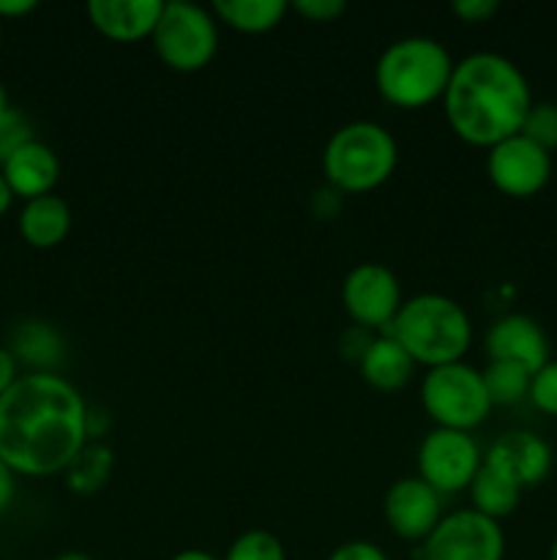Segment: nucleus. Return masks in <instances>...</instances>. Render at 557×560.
<instances>
[{"label": "nucleus", "mask_w": 557, "mask_h": 560, "mask_svg": "<svg viewBox=\"0 0 557 560\" xmlns=\"http://www.w3.org/2000/svg\"><path fill=\"white\" fill-rule=\"evenodd\" d=\"M91 410L74 383L55 372H25L0 397V459L14 474L52 476L91 441Z\"/></svg>", "instance_id": "1"}, {"label": "nucleus", "mask_w": 557, "mask_h": 560, "mask_svg": "<svg viewBox=\"0 0 557 560\" xmlns=\"http://www.w3.org/2000/svg\"><path fill=\"white\" fill-rule=\"evenodd\" d=\"M530 107L533 93L528 77L506 55L475 52L453 63L442 113L453 135L467 145L489 151L519 135Z\"/></svg>", "instance_id": "2"}, {"label": "nucleus", "mask_w": 557, "mask_h": 560, "mask_svg": "<svg viewBox=\"0 0 557 560\" xmlns=\"http://www.w3.org/2000/svg\"><path fill=\"white\" fill-rule=\"evenodd\" d=\"M382 334H391L415 364L429 370L459 364L473 342V326L464 306L440 293H420L404 301L399 315Z\"/></svg>", "instance_id": "3"}, {"label": "nucleus", "mask_w": 557, "mask_h": 560, "mask_svg": "<svg viewBox=\"0 0 557 560\" xmlns=\"http://www.w3.org/2000/svg\"><path fill=\"white\" fill-rule=\"evenodd\" d=\"M453 74V60L440 42L407 36L393 42L375 66L377 93L399 109H420L442 102Z\"/></svg>", "instance_id": "4"}, {"label": "nucleus", "mask_w": 557, "mask_h": 560, "mask_svg": "<svg viewBox=\"0 0 557 560\" xmlns=\"http://www.w3.org/2000/svg\"><path fill=\"white\" fill-rule=\"evenodd\" d=\"M399 148L391 131L371 120H353L331 135L322 151V173L342 195L375 191L393 175Z\"/></svg>", "instance_id": "5"}, {"label": "nucleus", "mask_w": 557, "mask_h": 560, "mask_svg": "<svg viewBox=\"0 0 557 560\" xmlns=\"http://www.w3.org/2000/svg\"><path fill=\"white\" fill-rule=\"evenodd\" d=\"M420 405L440 430L459 432L481 427L495 408L486 394L484 375L464 361L426 372L420 383Z\"/></svg>", "instance_id": "6"}, {"label": "nucleus", "mask_w": 557, "mask_h": 560, "mask_svg": "<svg viewBox=\"0 0 557 560\" xmlns=\"http://www.w3.org/2000/svg\"><path fill=\"white\" fill-rule=\"evenodd\" d=\"M158 60L180 74H194L211 66L218 49V27L213 11L189 0L164 3L151 36Z\"/></svg>", "instance_id": "7"}, {"label": "nucleus", "mask_w": 557, "mask_h": 560, "mask_svg": "<svg viewBox=\"0 0 557 560\" xmlns=\"http://www.w3.org/2000/svg\"><path fill=\"white\" fill-rule=\"evenodd\" d=\"M502 558H506V534H502L500 523L473 512V509L446 514L420 547V560Z\"/></svg>", "instance_id": "8"}, {"label": "nucleus", "mask_w": 557, "mask_h": 560, "mask_svg": "<svg viewBox=\"0 0 557 560\" xmlns=\"http://www.w3.org/2000/svg\"><path fill=\"white\" fill-rule=\"evenodd\" d=\"M481 465L484 454L470 432L435 427L418 446V479L440 495L470 490Z\"/></svg>", "instance_id": "9"}, {"label": "nucleus", "mask_w": 557, "mask_h": 560, "mask_svg": "<svg viewBox=\"0 0 557 560\" xmlns=\"http://www.w3.org/2000/svg\"><path fill=\"white\" fill-rule=\"evenodd\" d=\"M342 304L360 328L388 331L404 304L396 273L380 262H360L344 277Z\"/></svg>", "instance_id": "10"}, {"label": "nucleus", "mask_w": 557, "mask_h": 560, "mask_svg": "<svg viewBox=\"0 0 557 560\" xmlns=\"http://www.w3.org/2000/svg\"><path fill=\"white\" fill-rule=\"evenodd\" d=\"M486 175L497 191L524 200V197L538 195L549 184L552 153H546L524 135H513L489 148Z\"/></svg>", "instance_id": "11"}, {"label": "nucleus", "mask_w": 557, "mask_h": 560, "mask_svg": "<svg viewBox=\"0 0 557 560\" xmlns=\"http://www.w3.org/2000/svg\"><path fill=\"white\" fill-rule=\"evenodd\" d=\"M382 514L386 523L399 539L426 541V536L437 528L442 520L440 492L431 490L418 476L396 479L388 487L382 498Z\"/></svg>", "instance_id": "12"}, {"label": "nucleus", "mask_w": 557, "mask_h": 560, "mask_svg": "<svg viewBox=\"0 0 557 560\" xmlns=\"http://www.w3.org/2000/svg\"><path fill=\"white\" fill-rule=\"evenodd\" d=\"M484 463L502 470V474H506L513 485L522 487V490H530V487L544 485L546 476L552 474L555 454H552L549 443L541 435H535V432L513 430L491 443Z\"/></svg>", "instance_id": "13"}, {"label": "nucleus", "mask_w": 557, "mask_h": 560, "mask_svg": "<svg viewBox=\"0 0 557 560\" xmlns=\"http://www.w3.org/2000/svg\"><path fill=\"white\" fill-rule=\"evenodd\" d=\"M486 353L489 361L517 364L535 375L549 361V339L533 317L506 315L486 331Z\"/></svg>", "instance_id": "14"}, {"label": "nucleus", "mask_w": 557, "mask_h": 560, "mask_svg": "<svg viewBox=\"0 0 557 560\" xmlns=\"http://www.w3.org/2000/svg\"><path fill=\"white\" fill-rule=\"evenodd\" d=\"M162 11V0H91L87 20L109 42L134 44L153 36Z\"/></svg>", "instance_id": "15"}, {"label": "nucleus", "mask_w": 557, "mask_h": 560, "mask_svg": "<svg viewBox=\"0 0 557 560\" xmlns=\"http://www.w3.org/2000/svg\"><path fill=\"white\" fill-rule=\"evenodd\" d=\"M0 167H3L0 173H3L14 197H25V202L52 195L55 184L60 178L58 156H55L52 148L38 140H31L20 151L11 153Z\"/></svg>", "instance_id": "16"}, {"label": "nucleus", "mask_w": 557, "mask_h": 560, "mask_svg": "<svg viewBox=\"0 0 557 560\" xmlns=\"http://www.w3.org/2000/svg\"><path fill=\"white\" fill-rule=\"evenodd\" d=\"M71 230V208L63 197L44 195L27 200L20 211V235L33 249H52L63 244Z\"/></svg>", "instance_id": "17"}, {"label": "nucleus", "mask_w": 557, "mask_h": 560, "mask_svg": "<svg viewBox=\"0 0 557 560\" xmlns=\"http://www.w3.org/2000/svg\"><path fill=\"white\" fill-rule=\"evenodd\" d=\"M360 375L377 392H399L410 383L415 372V361L410 359L407 350L391 337V334H382V337L371 339L366 353L360 355Z\"/></svg>", "instance_id": "18"}, {"label": "nucleus", "mask_w": 557, "mask_h": 560, "mask_svg": "<svg viewBox=\"0 0 557 560\" xmlns=\"http://www.w3.org/2000/svg\"><path fill=\"white\" fill-rule=\"evenodd\" d=\"M213 16L233 31L260 36L282 25L289 5L284 0H213Z\"/></svg>", "instance_id": "19"}, {"label": "nucleus", "mask_w": 557, "mask_h": 560, "mask_svg": "<svg viewBox=\"0 0 557 560\" xmlns=\"http://www.w3.org/2000/svg\"><path fill=\"white\" fill-rule=\"evenodd\" d=\"M522 492V487L513 485L502 470L484 463L478 474H475L473 485H470V501H473V512L500 523L502 517L517 512Z\"/></svg>", "instance_id": "20"}, {"label": "nucleus", "mask_w": 557, "mask_h": 560, "mask_svg": "<svg viewBox=\"0 0 557 560\" xmlns=\"http://www.w3.org/2000/svg\"><path fill=\"white\" fill-rule=\"evenodd\" d=\"M66 474V485L76 495H93V492L102 490L109 481L112 474V452L102 443H85L80 454L71 459Z\"/></svg>", "instance_id": "21"}, {"label": "nucleus", "mask_w": 557, "mask_h": 560, "mask_svg": "<svg viewBox=\"0 0 557 560\" xmlns=\"http://www.w3.org/2000/svg\"><path fill=\"white\" fill-rule=\"evenodd\" d=\"M11 353L36 366V372H52V366L63 355V339L47 323H25L16 331L14 350Z\"/></svg>", "instance_id": "22"}, {"label": "nucleus", "mask_w": 557, "mask_h": 560, "mask_svg": "<svg viewBox=\"0 0 557 560\" xmlns=\"http://www.w3.org/2000/svg\"><path fill=\"white\" fill-rule=\"evenodd\" d=\"M481 375H484V386L491 405L508 408V405H517L522 399H528L533 375L528 370H522V366L506 364V361H489V366Z\"/></svg>", "instance_id": "23"}, {"label": "nucleus", "mask_w": 557, "mask_h": 560, "mask_svg": "<svg viewBox=\"0 0 557 560\" xmlns=\"http://www.w3.org/2000/svg\"><path fill=\"white\" fill-rule=\"evenodd\" d=\"M222 560H287V552L276 534L254 528L240 534Z\"/></svg>", "instance_id": "24"}, {"label": "nucleus", "mask_w": 557, "mask_h": 560, "mask_svg": "<svg viewBox=\"0 0 557 560\" xmlns=\"http://www.w3.org/2000/svg\"><path fill=\"white\" fill-rule=\"evenodd\" d=\"M519 135L533 140L535 145L544 148L546 153L557 151V104L533 102V107H530Z\"/></svg>", "instance_id": "25"}, {"label": "nucleus", "mask_w": 557, "mask_h": 560, "mask_svg": "<svg viewBox=\"0 0 557 560\" xmlns=\"http://www.w3.org/2000/svg\"><path fill=\"white\" fill-rule=\"evenodd\" d=\"M33 140L31 120L20 113V109L9 107L0 115V164L11 156V153L20 151L22 145Z\"/></svg>", "instance_id": "26"}, {"label": "nucleus", "mask_w": 557, "mask_h": 560, "mask_svg": "<svg viewBox=\"0 0 557 560\" xmlns=\"http://www.w3.org/2000/svg\"><path fill=\"white\" fill-rule=\"evenodd\" d=\"M530 402L546 416H557V361H546L530 381Z\"/></svg>", "instance_id": "27"}, {"label": "nucleus", "mask_w": 557, "mask_h": 560, "mask_svg": "<svg viewBox=\"0 0 557 560\" xmlns=\"http://www.w3.org/2000/svg\"><path fill=\"white\" fill-rule=\"evenodd\" d=\"M289 9L309 22H333L347 11L344 0H298Z\"/></svg>", "instance_id": "28"}, {"label": "nucleus", "mask_w": 557, "mask_h": 560, "mask_svg": "<svg viewBox=\"0 0 557 560\" xmlns=\"http://www.w3.org/2000/svg\"><path fill=\"white\" fill-rule=\"evenodd\" d=\"M451 11L467 25H481V22H489L500 11V3L497 0H457Z\"/></svg>", "instance_id": "29"}, {"label": "nucleus", "mask_w": 557, "mask_h": 560, "mask_svg": "<svg viewBox=\"0 0 557 560\" xmlns=\"http://www.w3.org/2000/svg\"><path fill=\"white\" fill-rule=\"evenodd\" d=\"M328 560H388V556L371 541H344L328 556Z\"/></svg>", "instance_id": "30"}, {"label": "nucleus", "mask_w": 557, "mask_h": 560, "mask_svg": "<svg viewBox=\"0 0 557 560\" xmlns=\"http://www.w3.org/2000/svg\"><path fill=\"white\" fill-rule=\"evenodd\" d=\"M14 470L0 459V514L9 512V506L14 503L16 495V481H14Z\"/></svg>", "instance_id": "31"}, {"label": "nucleus", "mask_w": 557, "mask_h": 560, "mask_svg": "<svg viewBox=\"0 0 557 560\" xmlns=\"http://www.w3.org/2000/svg\"><path fill=\"white\" fill-rule=\"evenodd\" d=\"M16 377H20V372H16V355L11 350L0 348V397L14 386Z\"/></svg>", "instance_id": "32"}, {"label": "nucleus", "mask_w": 557, "mask_h": 560, "mask_svg": "<svg viewBox=\"0 0 557 560\" xmlns=\"http://www.w3.org/2000/svg\"><path fill=\"white\" fill-rule=\"evenodd\" d=\"M339 206H342V191H336L333 186H328L325 191H317L315 195V211L322 219H331L339 211Z\"/></svg>", "instance_id": "33"}, {"label": "nucleus", "mask_w": 557, "mask_h": 560, "mask_svg": "<svg viewBox=\"0 0 557 560\" xmlns=\"http://www.w3.org/2000/svg\"><path fill=\"white\" fill-rule=\"evenodd\" d=\"M36 0H0V22L31 14V11H36Z\"/></svg>", "instance_id": "34"}, {"label": "nucleus", "mask_w": 557, "mask_h": 560, "mask_svg": "<svg viewBox=\"0 0 557 560\" xmlns=\"http://www.w3.org/2000/svg\"><path fill=\"white\" fill-rule=\"evenodd\" d=\"M11 202H14V191H11V186L5 184L3 173H0V217H3V213L9 211Z\"/></svg>", "instance_id": "35"}, {"label": "nucleus", "mask_w": 557, "mask_h": 560, "mask_svg": "<svg viewBox=\"0 0 557 560\" xmlns=\"http://www.w3.org/2000/svg\"><path fill=\"white\" fill-rule=\"evenodd\" d=\"M169 560H222V558L211 556V552H205V550H183V552H178V556H173Z\"/></svg>", "instance_id": "36"}, {"label": "nucleus", "mask_w": 557, "mask_h": 560, "mask_svg": "<svg viewBox=\"0 0 557 560\" xmlns=\"http://www.w3.org/2000/svg\"><path fill=\"white\" fill-rule=\"evenodd\" d=\"M9 107H11V104H9V93H5L3 82H0V115H3Z\"/></svg>", "instance_id": "37"}, {"label": "nucleus", "mask_w": 557, "mask_h": 560, "mask_svg": "<svg viewBox=\"0 0 557 560\" xmlns=\"http://www.w3.org/2000/svg\"><path fill=\"white\" fill-rule=\"evenodd\" d=\"M55 560H93V558L82 556V552H63V556H58Z\"/></svg>", "instance_id": "38"}, {"label": "nucleus", "mask_w": 557, "mask_h": 560, "mask_svg": "<svg viewBox=\"0 0 557 560\" xmlns=\"http://www.w3.org/2000/svg\"><path fill=\"white\" fill-rule=\"evenodd\" d=\"M549 560H557V536H555V541H552V547H549Z\"/></svg>", "instance_id": "39"}, {"label": "nucleus", "mask_w": 557, "mask_h": 560, "mask_svg": "<svg viewBox=\"0 0 557 560\" xmlns=\"http://www.w3.org/2000/svg\"><path fill=\"white\" fill-rule=\"evenodd\" d=\"M0 25H3V22H0Z\"/></svg>", "instance_id": "40"}]
</instances>
